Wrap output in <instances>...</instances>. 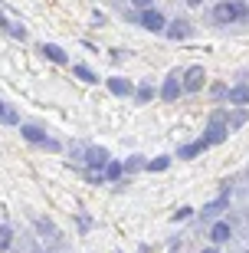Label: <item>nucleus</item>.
<instances>
[{"instance_id":"obj_1","label":"nucleus","mask_w":249,"mask_h":253,"mask_svg":"<svg viewBox=\"0 0 249 253\" xmlns=\"http://www.w3.org/2000/svg\"><path fill=\"white\" fill-rule=\"evenodd\" d=\"M246 13H249V10H246V3H220V7L213 10L216 23H233V20L246 17Z\"/></svg>"},{"instance_id":"obj_2","label":"nucleus","mask_w":249,"mask_h":253,"mask_svg":"<svg viewBox=\"0 0 249 253\" xmlns=\"http://www.w3.org/2000/svg\"><path fill=\"white\" fill-rule=\"evenodd\" d=\"M20 135H23L27 141H33V145H43V148H49V151H59V141L46 138V131L36 128V125H23V128H20Z\"/></svg>"},{"instance_id":"obj_3","label":"nucleus","mask_w":249,"mask_h":253,"mask_svg":"<svg viewBox=\"0 0 249 253\" xmlns=\"http://www.w3.org/2000/svg\"><path fill=\"white\" fill-rule=\"evenodd\" d=\"M207 145H220L223 138H226V115L223 112H213V119H210V128H207Z\"/></svg>"},{"instance_id":"obj_4","label":"nucleus","mask_w":249,"mask_h":253,"mask_svg":"<svg viewBox=\"0 0 249 253\" xmlns=\"http://www.w3.org/2000/svg\"><path fill=\"white\" fill-rule=\"evenodd\" d=\"M203 69L200 66H194V69H187V76H184V83H180V89H187V92H200L203 89Z\"/></svg>"},{"instance_id":"obj_5","label":"nucleus","mask_w":249,"mask_h":253,"mask_svg":"<svg viewBox=\"0 0 249 253\" xmlns=\"http://www.w3.org/2000/svg\"><path fill=\"white\" fill-rule=\"evenodd\" d=\"M85 161H89V168H92V171H102L105 165H108V151H105V148H89V151H85Z\"/></svg>"},{"instance_id":"obj_6","label":"nucleus","mask_w":249,"mask_h":253,"mask_svg":"<svg viewBox=\"0 0 249 253\" xmlns=\"http://www.w3.org/2000/svg\"><path fill=\"white\" fill-rule=\"evenodd\" d=\"M141 27H148L151 33H161V30H164V17H161L157 10H144V13H141Z\"/></svg>"},{"instance_id":"obj_7","label":"nucleus","mask_w":249,"mask_h":253,"mask_svg":"<svg viewBox=\"0 0 249 253\" xmlns=\"http://www.w3.org/2000/svg\"><path fill=\"white\" fill-rule=\"evenodd\" d=\"M161 95H164V102H174L177 95H180V83H177V73H174V76H167V83H164V89H161Z\"/></svg>"},{"instance_id":"obj_8","label":"nucleus","mask_w":249,"mask_h":253,"mask_svg":"<svg viewBox=\"0 0 249 253\" xmlns=\"http://www.w3.org/2000/svg\"><path fill=\"white\" fill-rule=\"evenodd\" d=\"M43 53H46V59H49V63H59V66H66V63H69V56H66V53H63L59 46H56V43H43Z\"/></svg>"},{"instance_id":"obj_9","label":"nucleus","mask_w":249,"mask_h":253,"mask_svg":"<svg viewBox=\"0 0 249 253\" xmlns=\"http://www.w3.org/2000/svg\"><path fill=\"white\" fill-rule=\"evenodd\" d=\"M167 37H171V40H184V37H190V23H187V20H174V23L167 27Z\"/></svg>"},{"instance_id":"obj_10","label":"nucleus","mask_w":249,"mask_h":253,"mask_svg":"<svg viewBox=\"0 0 249 253\" xmlns=\"http://www.w3.org/2000/svg\"><path fill=\"white\" fill-rule=\"evenodd\" d=\"M108 92H111V95H131V83L115 76V79H108Z\"/></svg>"},{"instance_id":"obj_11","label":"nucleus","mask_w":249,"mask_h":253,"mask_svg":"<svg viewBox=\"0 0 249 253\" xmlns=\"http://www.w3.org/2000/svg\"><path fill=\"white\" fill-rule=\"evenodd\" d=\"M226 95H230L233 105H246V102H249V85H233Z\"/></svg>"},{"instance_id":"obj_12","label":"nucleus","mask_w":249,"mask_h":253,"mask_svg":"<svg viewBox=\"0 0 249 253\" xmlns=\"http://www.w3.org/2000/svg\"><path fill=\"white\" fill-rule=\"evenodd\" d=\"M210 145H207V138H200V141H194V145H187V148H180L177 151V158H194V155H200V151H207Z\"/></svg>"},{"instance_id":"obj_13","label":"nucleus","mask_w":249,"mask_h":253,"mask_svg":"<svg viewBox=\"0 0 249 253\" xmlns=\"http://www.w3.org/2000/svg\"><path fill=\"white\" fill-rule=\"evenodd\" d=\"M226 204H230V197L223 194L220 201H213V204H207V207H203V217H216V214H220V211H223Z\"/></svg>"},{"instance_id":"obj_14","label":"nucleus","mask_w":249,"mask_h":253,"mask_svg":"<svg viewBox=\"0 0 249 253\" xmlns=\"http://www.w3.org/2000/svg\"><path fill=\"white\" fill-rule=\"evenodd\" d=\"M102 174H105V178H108V181H118L121 174H125V168H121L118 161H108V165H105V171H102Z\"/></svg>"},{"instance_id":"obj_15","label":"nucleus","mask_w":249,"mask_h":253,"mask_svg":"<svg viewBox=\"0 0 249 253\" xmlns=\"http://www.w3.org/2000/svg\"><path fill=\"white\" fill-rule=\"evenodd\" d=\"M210 240H216V244H223V240H230V227H226V224H213V230H210Z\"/></svg>"},{"instance_id":"obj_16","label":"nucleus","mask_w":249,"mask_h":253,"mask_svg":"<svg viewBox=\"0 0 249 253\" xmlns=\"http://www.w3.org/2000/svg\"><path fill=\"white\" fill-rule=\"evenodd\" d=\"M72 73L79 76L82 83H99V79H95V73H92V69H89V66H72Z\"/></svg>"},{"instance_id":"obj_17","label":"nucleus","mask_w":249,"mask_h":253,"mask_svg":"<svg viewBox=\"0 0 249 253\" xmlns=\"http://www.w3.org/2000/svg\"><path fill=\"white\" fill-rule=\"evenodd\" d=\"M10 244H13V230L7 224H0V250H7Z\"/></svg>"},{"instance_id":"obj_18","label":"nucleus","mask_w":249,"mask_h":253,"mask_svg":"<svg viewBox=\"0 0 249 253\" xmlns=\"http://www.w3.org/2000/svg\"><path fill=\"white\" fill-rule=\"evenodd\" d=\"M167 165H171V158H167V155H161V158H154V161H148V165H144V168L148 171H164Z\"/></svg>"},{"instance_id":"obj_19","label":"nucleus","mask_w":249,"mask_h":253,"mask_svg":"<svg viewBox=\"0 0 249 253\" xmlns=\"http://www.w3.org/2000/svg\"><path fill=\"white\" fill-rule=\"evenodd\" d=\"M121 168H125V171H141V168H144V161H141V158H128Z\"/></svg>"},{"instance_id":"obj_20","label":"nucleus","mask_w":249,"mask_h":253,"mask_svg":"<svg viewBox=\"0 0 249 253\" xmlns=\"http://www.w3.org/2000/svg\"><path fill=\"white\" fill-rule=\"evenodd\" d=\"M0 122H3V125H17V122H20V115L13 112V109H7V112H3V119H0Z\"/></svg>"},{"instance_id":"obj_21","label":"nucleus","mask_w":249,"mask_h":253,"mask_svg":"<svg viewBox=\"0 0 249 253\" xmlns=\"http://www.w3.org/2000/svg\"><path fill=\"white\" fill-rule=\"evenodd\" d=\"M151 95H154V89H151V85H141L138 89V102H148Z\"/></svg>"},{"instance_id":"obj_22","label":"nucleus","mask_w":249,"mask_h":253,"mask_svg":"<svg viewBox=\"0 0 249 253\" xmlns=\"http://www.w3.org/2000/svg\"><path fill=\"white\" fill-rule=\"evenodd\" d=\"M190 214H194V207H180V211H174V220H187Z\"/></svg>"},{"instance_id":"obj_23","label":"nucleus","mask_w":249,"mask_h":253,"mask_svg":"<svg viewBox=\"0 0 249 253\" xmlns=\"http://www.w3.org/2000/svg\"><path fill=\"white\" fill-rule=\"evenodd\" d=\"M243 122H246V112H243V109H240V112L233 115V128H240V125H243Z\"/></svg>"},{"instance_id":"obj_24","label":"nucleus","mask_w":249,"mask_h":253,"mask_svg":"<svg viewBox=\"0 0 249 253\" xmlns=\"http://www.w3.org/2000/svg\"><path fill=\"white\" fill-rule=\"evenodd\" d=\"M10 30V33H13V37H20V40H27V30H23V27H7Z\"/></svg>"},{"instance_id":"obj_25","label":"nucleus","mask_w":249,"mask_h":253,"mask_svg":"<svg viewBox=\"0 0 249 253\" xmlns=\"http://www.w3.org/2000/svg\"><path fill=\"white\" fill-rule=\"evenodd\" d=\"M135 7H151V0H131Z\"/></svg>"},{"instance_id":"obj_26","label":"nucleus","mask_w":249,"mask_h":253,"mask_svg":"<svg viewBox=\"0 0 249 253\" xmlns=\"http://www.w3.org/2000/svg\"><path fill=\"white\" fill-rule=\"evenodd\" d=\"M187 3H190V7H200V3H203V0H187Z\"/></svg>"},{"instance_id":"obj_27","label":"nucleus","mask_w":249,"mask_h":253,"mask_svg":"<svg viewBox=\"0 0 249 253\" xmlns=\"http://www.w3.org/2000/svg\"><path fill=\"white\" fill-rule=\"evenodd\" d=\"M3 112H7V105H3V102H0V119H3Z\"/></svg>"},{"instance_id":"obj_28","label":"nucleus","mask_w":249,"mask_h":253,"mask_svg":"<svg viewBox=\"0 0 249 253\" xmlns=\"http://www.w3.org/2000/svg\"><path fill=\"white\" fill-rule=\"evenodd\" d=\"M203 253H216V250H203Z\"/></svg>"}]
</instances>
